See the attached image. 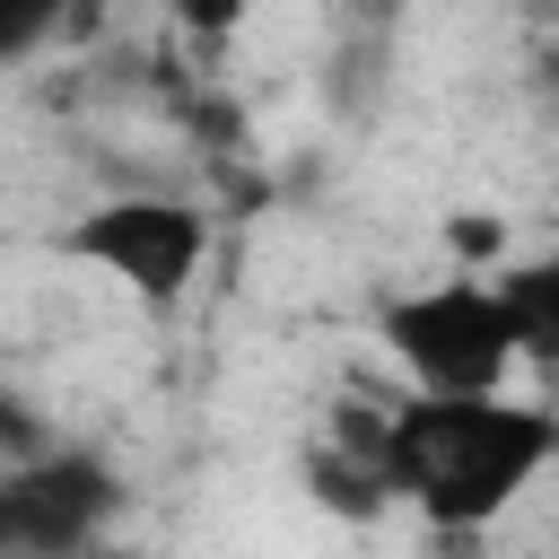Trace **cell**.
<instances>
[{
    "label": "cell",
    "instance_id": "cell-1",
    "mask_svg": "<svg viewBox=\"0 0 559 559\" xmlns=\"http://www.w3.org/2000/svg\"><path fill=\"white\" fill-rule=\"evenodd\" d=\"M559 454V419L507 393H411L384 419V489L411 498L437 533L498 524L533 472Z\"/></svg>",
    "mask_w": 559,
    "mask_h": 559
},
{
    "label": "cell",
    "instance_id": "cell-2",
    "mask_svg": "<svg viewBox=\"0 0 559 559\" xmlns=\"http://www.w3.org/2000/svg\"><path fill=\"white\" fill-rule=\"evenodd\" d=\"M384 349L402 358V376L419 393H498V376L515 367V332H507L489 280H445V288L393 297Z\"/></svg>",
    "mask_w": 559,
    "mask_h": 559
},
{
    "label": "cell",
    "instance_id": "cell-3",
    "mask_svg": "<svg viewBox=\"0 0 559 559\" xmlns=\"http://www.w3.org/2000/svg\"><path fill=\"white\" fill-rule=\"evenodd\" d=\"M61 253L122 280L140 306H175L210 253V218L192 201H166V192H122V201H96L87 218H70Z\"/></svg>",
    "mask_w": 559,
    "mask_h": 559
},
{
    "label": "cell",
    "instance_id": "cell-4",
    "mask_svg": "<svg viewBox=\"0 0 559 559\" xmlns=\"http://www.w3.org/2000/svg\"><path fill=\"white\" fill-rule=\"evenodd\" d=\"M122 515V472L96 445H44L0 472V559H79Z\"/></svg>",
    "mask_w": 559,
    "mask_h": 559
},
{
    "label": "cell",
    "instance_id": "cell-5",
    "mask_svg": "<svg viewBox=\"0 0 559 559\" xmlns=\"http://www.w3.org/2000/svg\"><path fill=\"white\" fill-rule=\"evenodd\" d=\"M507 332H515V358H542L559 367V253H533V262H507L489 280Z\"/></svg>",
    "mask_w": 559,
    "mask_h": 559
},
{
    "label": "cell",
    "instance_id": "cell-6",
    "mask_svg": "<svg viewBox=\"0 0 559 559\" xmlns=\"http://www.w3.org/2000/svg\"><path fill=\"white\" fill-rule=\"evenodd\" d=\"M306 489H314L323 515H349V524H376V515L393 507L384 463H367V454H349V445H332V437L306 445Z\"/></svg>",
    "mask_w": 559,
    "mask_h": 559
},
{
    "label": "cell",
    "instance_id": "cell-7",
    "mask_svg": "<svg viewBox=\"0 0 559 559\" xmlns=\"http://www.w3.org/2000/svg\"><path fill=\"white\" fill-rule=\"evenodd\" d=\"M87 0H0V61H26L35 44H52Z\"/></svg>",
    "mask_w": 559,
    "mask_h": 559
},
{
    "label": "cell",
    "instance_id": "cell-8",
    "mask_svg": "<svg viewBox=\"0 0 559 559\" xmlns=\"http://www.w3.org/2000/svg\"><path fill=\"white\" fill-rule=\"evenodd\" d=\"M52 445V428H44V411L26 402V393H9L0 384V472H17V463H35Z\"/></svg>",
    "mask_w": 559,
    "mask_h": 559
},
{
    "label": "cell",
    "instance_id": "cell-9",
    "mask_svg": "<svg viewBox=\"0 0 559 559\" xmlns=\"http://www.w3.org/2000/svg\"><path fill=\"white\" fill-rule=\"evenodd\" d=\"M166 9H175V26H183V35L218 44V35H236V26H245V9H253V0H166Z\"/></svg>",
    "mask_w": 559,
    "mask_h": 559
},
{
    "label": "cell",
    "instance_id": "cell-10",
    "mask_svg": "<svg viewBox=\"0 0 559 559\" xmlns=\"http://www.w3.org/2000/svg\"><path fill=\"white\" fill-rule=\"evenodd\" d=\"M445 245H454V253H472V262H498L507 227H498V218H445Z\"/></svg>",
    "mask_w": 559,
    "mask_h": 559
},
{
    "label": "cell",
    "instance_id": "cell-11",
    "mask_svg": "<svg viewBox=\"0 0 559 559\" xmlns=\"http://www.w3.org/2000/svg\"><path fill=\"white\" fill-rule=\"evenodd\" d=\"M79 559H122V550H105V542H87V550H79Z\"/></svg>",
    "mask_w": 559,
    "mask_h": 559
},
{
    "label": "cell",
    "instance_id": "cell-12",
    "mask_svg": "<svg viewBox=\"0 0 559 559\" xmlns=\"http://www.w3.org/2000/svg\"><path fill=\"white\" fill-rule=\"evenodd\" d=\"M376 9H384V0H376Z\"/></svg>",
    "mask_w": 559,
    "mask_h": 559
}]
</instances>
